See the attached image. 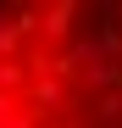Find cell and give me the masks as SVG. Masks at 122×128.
Masks as SVG:
<instances>
[{"instance_id":"obj_1","label":"cell","mask_w":122,"mask_h":128,"mask_svg":"<svg viewBox=\"0 0 122 128\" xmlns=\"http://www.w3.org/2000/svg\"><path fill=\"white\" fill-rule=\"evenodd\" d=\"M0 128H122V6L0 11Z\"/></svg>"}]
</instances>
